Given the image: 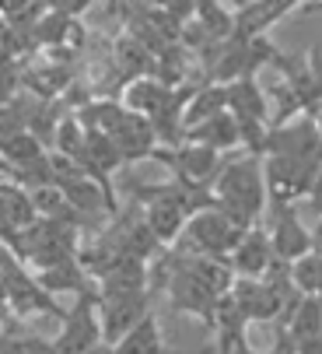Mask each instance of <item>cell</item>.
I'll list each match as a JSON object with an SVG mask.
<instances>
[{"label": "cell", "instance_id": "6da1fadb", "mask_svg": "<svg viewBox=\"0 0 322 354\" xmlns=\"http://www.w3.org/2000/svg\"><path fill=\"white\" fill-rule=\"evenodd\" d=\"M210 204L221 207L238 228L259 225L266 211V186H263V158L245 155L218 169L210 183Z\"/></svg>", "mask_w": 322, "mask_h": 354}, {"label": "cell", "instance_id": "7a4b0ae2", "mask_svg": "<svg viewBox=\"0 0 322 354\" xmlns=\"http://www.w3.org/2000/svg\"><path fill=\"white\" fill-rule=\"evenodd\" d=\"M0 288H4L8 309L15 316H60L64 319V309L57 306V298L35 281L32 270H25V263L8 245H0Z\"/></svg>", "mask_w": 322, "mask_h": 354}, {"label": "cell", "instance_id": "3957f363", "mask_svg": "<svg viewBox=\"0 0 322 354\" xmlns=\"http://www.w3.org/2000/svg\"><path fill=\"white\" fill-rule=\"evenodd\" d=\"M263 186L266 204H298L305 196H319V158H287L263 155Z\"/></svg>", "mask_w": 322, "mask_h": 354}, {"label": "cell", "instance_id": "277c9868", "mask_svg": "<svg viewBox=\"0 0 322 354\" xmlns=\"http://www.w3.org/2000/svg\"><path fill=\"white\" fill-rule=\"evenodd\" d=\"M154 291H95V313H98V326H102V340L116 344L137 319H144L151 313Z\"/></svg>", "mask_w": 322, "mask_h": 354}, {"label": "cell", "instance_id": "5b68a950", "mask_svg": "<svg viewBox=\"0 0 322 354\" xmlns=\"http://www.w3.org/2000/svg\"><path fill=\"white\" fill-rule=\"evenodd\" d=\"M242 232L245 228H238L221 207L207 204L196 214H189V221H186L179 239H186L189 252H203V257H228Z\"/></svg>", "mask_w": 322, "mask_h": 354}, {"label": "cell", "instance_id": "8992f818", "mask_svg": "<svg viewBox=\"0 0 322 354\" xmlns=\"http://www.w3.org/2000/svg\"><path fill=\"white\" fill-rule=\"evenodd\" d=\"M151 158H158L161 165H169L172 176L182 186H193V189H210L214 176H218V169H221L218 151H210L203 144H189V140H182L179 147H154Z\"/></svg>", "mask_w": 322, "mask_h": 354}, {"label": "cell", "instance_id": "52a82bcc", "mask_svg": "<svg viewBox=\"0 0 322 354\" xmlns=\"http://www.w3.org/2000/svg\"><path fill=\"white\" fill-rule=\"evenodd\" d=\"M53 354H81L95 344H102V326L95 313V291H81L70 309H64V330L49 337Z\"/></svg>", "mask_w": 322, "mask_h": 354}, {"label": "cell", "instance_id": "ba28073f", "mask_svg": "<svg viewBox=\"0 0 322 354\" xmlns=\"http://www.w3.org/2000/svg\"><path fill=\"white\" fill-rule=\"evenodd\" d=\"M270 207H274V214H270L266 239H270V249H274L277 263H291V260L305 257L308 249H319L312 228H305L294 204H270Z\"/></svg>", "mask_w": 322, "mask_h": 354}, {"label": "cell", "instance_id": "9c48e42d", "mask_svg": "<svg viewBox=\"0 0 322 354\" xmlns=\"http://www.w3.org/2000/svg\"><path fill=\"white\" fill-rule=\"evenodd\" d=\"M319 123L312 116H294L284 123H270L263 137V155H287V158H319Z\"/></svg>", "mask_w": 322, "mask_h": 354}, {"label": "cell", "instance_id": "30bf717a", "mask_svg": "<svg viewBox=\"0 0 322 354\" xmlns=\"http://www.w3.org/2000/svg\"><path fill=\"white\" fill-rule=\"evenodd\" d=\"M228 295L238 306V313L245 316V323H256V319L281 323V301H277V291L266 277H231Z\"/></svg>", "mask_w": 322, "mask_h": 354}, {"label": "cell", "instance_id": "8fae6325", "mask_svg": "<svg viewBox=\"0 0 322 354\" xmlns=\"http://www.w3.org/2000/svg\"><path fill=\"white\" fill-rule=\"evenodd\" d=\"M225 260H228L235 277H263L266 270L277 263L274 249H270V239H266V232L259 225H252V228H245L238 235V242L231 245V252Z\"/></svg>", "mask_w": 322, "mask_h": 354}, {"label": "cell", "instance_id": "7c38bea8", "mask_svg": "<svg viewBox=\"0 0 322 354\" xmlns=\"http://www.w3.org/2000/svg\"><path fill=\"white\" fill-rule=\"evenodd\" d=\"M284 330L294 354H322V295H301Z\"/></svg>", "mask_w": 322, "mask_h": 354}, {"label": "cell", "instance_id": "4fadbf2b", "mask_svg": "<svg viewBox=\"0 0 322 354\" xmlns=\"http://www.w3.org/2000/svg\"><path fill=\"white\" fill-rule=\"evenodd\" d=\"M305 0H245L235 11V32L231 35H266L287 11H294Z\"/></svg>", "mask_w": 322, "mask_h": 354}, {"label": "cell", "instance_id": "5bb4252c", "mask_svg": "<svg viewBox=\"0 0 322 354\" xmlns=\"http://www.w3.org/2000/svg\"><path fill=\"white\" fill-rule=\"evenodd\" d=\"M182 140H189V144H203V147H210V151H228V147H238L242 144V137H238V123H235V116L225 109V113H218V116H210V120H203V123H196V127H189V130H182Z\"/></svg>", "mask_w": 322, "mask_h": 354}, {"label": "cell", "instance_id": "9a60e30c", "mask_svg": "<svg viewBox=\"0 0 322 354\" xmlns=\"http://www.w3.org/2000/svg\"><path fill=\"white\" fill-rule=\"evenodd\" d=\"M35 281H39L49 295H60V291H74V295H81V291H95V281H91L88 270L77 263V257L60 260V263H49V267L35 270Z\"/></svg>", "mask_w": 322, "mask_h": 354}, {"label": "cell", "instance_id": "2e32d148", "mask_svg": "<svg viewBox=\"0 0 322 354\" xmlns=\"http://www.w3.org/2000/svg\"><path fill=\"white\" fill-rule=\"evenodd\" d=\"M113 354H165V340H161V326H158V316L154 309L137 319L116 344H109Z\"/></svg>", "mask_w": 322, "mask_h": 354}, {"label": "cell", "instance_id": "e0dca14e", "mask_svg": "<svg viewBox=\"0 0 322 354\" xmlns=\"http://www.w3.org/2000/svg\"><path fill=\"white\" fill-rule=\"evenodd\" d=\"M218 113H225V84L210 81V84L189 91L186 106H182V116H179V127L189 130V127H196V123H203L210 116H218Z\"/></svg>", "mask_w": 322, "mask_h": 354}, {"label": "cell", "instance_id": "ac0fdd59", "mask_svg": "<svg viewBox=\"0 0 322 354\" xmlns=\"http://www.w3.org/2000/svg\"><path fill=\"white\" fill-rule=\"evenodd\" d=\"M287 277L301 295H322V257H319V249H308L305 257L291 260Z\"/></svg>", "mask_w": 322, "mask_h": 354}, {"label": "cell", "instance_id": "d6986e66", "mask_svg": "<svg viewBox=\"0 0 322 354\" xmlns=\"http://www.w3.org/2000/svg\"><path fill=\"white\" fill-rule=\"evenodd\" d=\"M0 354H53L49 337H39L32 330L4 326L0 330Z\"/></svg>", "mask_w": 322, "mask_h": 354}, {"label": "cell", "instance_id": "ffe728a7", "mask_svg": "<svg viewBox=\"0 0 322 354\" xmlns=\"http://www.w3.org/2000/svg\"><path fill=\"white\" fill-rule=\"evenodd\" d=\"M42 4L49 11H57V15H67V18H81L91 4H98V0H42Z\"/></svg>", "mask_w": 322, "mask_h": 354}, {"label": "cell", "instance_id": "44dd1931", "mask_svg": "<svg viewBox=\"0 0 322 354\" xmlns=\"http://www.w3.org/2000/svg\"><path fill=\"white\" fill-rule=\"evenodd\" d=\"M228 354H270V351H256V347H252L249 340H242V344H235V347H231Z\"/></svg>", "mask_w": 322, "mask_h": 354}, {"label": "cell", "instance_id": "7402d4cb", "mask_svg": "<svg viewBox=\"0 0 322 354\" xmlns=\"http://www.w3.org/2000/svg\"><path fill=\"white\" fill-rule=\"evenodd\" d=\"M11 179V165L4 162V155H0V183H8Z\"/></svg>", "mask_w": 322, "mask_h": 354}, {"label": "cell", "instance_id": "603a6c76", "mask_svg": "<svg viewBox=\"0 0 322 354\" xmlns=\"http://www.w3.org/2000/svg\"><path fill=\"white\" fill-rule=\"evenodd\" d=\"M228 4H235V11H238V8H242V4H245V0H228Z\"/></svg>", "mask_w": 322, "mask_h": 354}]
</instances>
